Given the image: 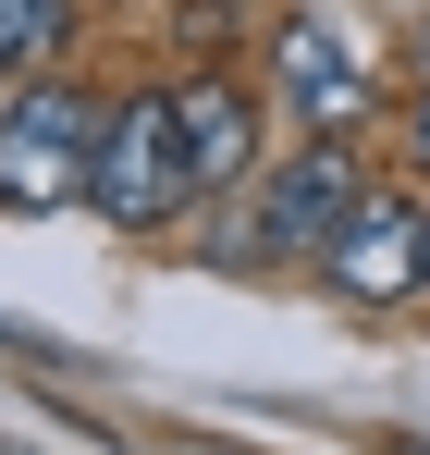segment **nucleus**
Segmentation results:
<instances>
[{"mask_svg":"<svg viewBox=\"0 0 430 455\" xmlns=\"http://www.w3.org/2000/svg\"><path fill=\"white\" fill-rule=\"evenodd\" d=\"M357 210H369V172L345 160V136H307L295 160H271V172L197 234V259H210V271H283V259H307V271H320V246L357 222Z\"/></svg>","mask_w":430,"mask_h":455,"instance_id":"f257e3e1","label":"nucleus"},{"mask_svg":"<svg viewBox=\"0 0 430 455\" xmlns=\"http://www.w3.org/2000/svg\"><path fill=\"white\" fill-rule=\"evenodd\" d=\"M99 86L74 75H25L0 86V210L12 222H50V210H86V160H99Z\"/></svg>","mask_w":430,"mask_h":455,"instance_id":"f03ea898","label":"nucleus"},{"mask_svg":"<svg viewBox=\"0 0 430 455\" xmlns=\"http://www.w3.org/2000/svg\"><path fill=\"white\" fill-rule=\"evenodd\" d=\"M86 210L111 234H172L197 210V172H185V136H172V86H136L99 111V160H86Z\"/></svg>","mask_w":430,"mask_h":455,"instance_id":"7ed1b4c3","label":"nucleus"},{"mask_svg":"<svg viewBox=\"0 0 430 455\" xmlns=\"http://www.w3.org/2000/svg\"><path fill=\"white\" fill-rule=\"evenodd\" d=\"M320 283L357 296V307H430V197L369 185V210L320 246Z\"/></svg>","mask_w":430,"mask_h":455,"instance_id":"20e7f679","label":"nucleus"},{"mask_svg":"<svg viewBox=\"0 0 430 455\" xmlns=\"http://www.w3.org/2000/svg\"><path fill=\"white\" fill-rule=\"evenodd\" d=\"M271 99H283L307 136H345V124L369 111V62H357V37H345L320 0L271 12Z\"/></svg>","mask_w":430,"mask_h":455,"instance_id":"39448f33","label":"nucleus"},{"mask_svg":"<svg viewBox=\"0 0 430 455\" xmlns=\"http://www.w3.org/2000/svg\"><path fill=\"white\" fill-rule=\"evenodd\" d=\"M172 136H185L197 197H246V185H259V86H234V62H185Z\"/></svg>","mask_w":430,"mask_h":455,"instance_id":"423d86ee","label":"nucleus"},{"mask_svg":"<svg viewBox=\"0 0 430 455\" xmlns=\"http://www.w3.org/2000/svg\"><path fill=\"white\" fill-rule=\"evenodd\" d=\"M74 25H86V0H0V86H25V75H62Z\"/></svg>","mask_w":430,"mask_h":455,"instance_id":"0eeeda50","label":"nucleus"},{"mask_svg":"<svg viewBox=\"0 0 430 455\" xmlns=\"http://www.w3.org/2000/svg\"><path fill=\"white\" fill-rule=\"evenodd\" d=\"M259 25V0H172V37H185V62H234V37Z\"/></svg>","mask_w":430,"mask_h":455,"instance_id":"6e6552de","label":"nucleus"},{"mask_svg":"<svg viewBox=\"0 0 430 455\" xmlns=\"http://www.w3.org/2000/svg\"><path fill=\"white\" fill-rule=\"evenodd\" d=\"M406 160H430V99H418V111H406Z\"/></svg>","mask_w":430,"mask_h":455,"instance_id":"1a4fd4ad","label":"nucleus"},{"mask_svg":"<svg viewBox=\"0 0 430 455\" xmlns=\"http://www.w3.org/2000/svg\"><path fill=\"white\" fill-rule=\"evenodd\" d=\"M418 75H430V12H418Z\"/></svg>","mask_w":430,"mask_h":455,"instance_id":"9d476101","label":"nucleus"},{"mask_svg":"<svg viewBox=\"0 0 430 455\" xmlns=\"http://www.w3.org/2000/svg\"><path fill=\"white\" fill-rule=\"evenodd\" d=\"M406 455H430V443H406Z\"/></svg>","mask_w":430,"mask_h":455,"instance_id":"9b49d317","label":"nucleus"}]
</instances>
